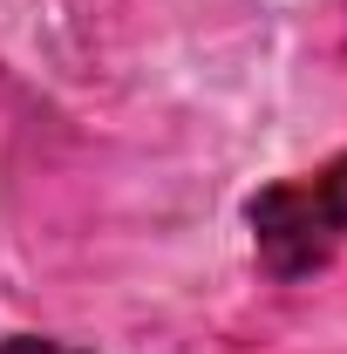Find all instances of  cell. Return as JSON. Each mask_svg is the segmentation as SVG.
Listing matches in <instances>:
<instances>
[{
    "label": "cell",
    "mask_w": 347,
    "mask_h": 354,
    "mask_svg": "<svg viewBox=\"0 0 347 354\" xmlns=\"http://www.w3.org/2000/svg\"><path fill=\"white\" fill-rule=\"evenodd\" d=\"M341 239H347V157L252 198V245H259L265 272H279V279L327 266L341 252Z\"/></svg>",
    "instance_id": "6da1fadb"
},
{
    "label": "cell",
    "mask_w": 347,
    "mask_h": 354,
    "mask_svg": "<svg viewBox=\"0 0 347 354\" xmlns=\"http://www.w3.org/2000/svg\"><path fill=\"white\" fill-rule=\"evenodd\" d=\"M0 354H82V348H68V341H41V334H7Z\"/></svg>",
    "instance_id": "7a4b0ae2"
}]
</instances>
